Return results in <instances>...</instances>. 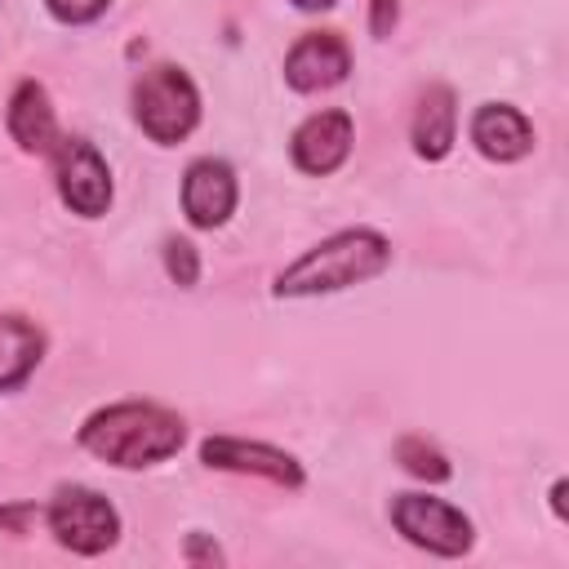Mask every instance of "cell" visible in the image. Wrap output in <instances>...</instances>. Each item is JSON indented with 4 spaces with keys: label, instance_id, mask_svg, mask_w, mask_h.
Listing matches in <instances>:
<instances>
[{
    "label": "cell",
    "instance_id": "obj_3",
    "mask_svg": "<svg viewBox=\"0 0 569 569\" xmlns=\"http://www.w3.org/2000/svg\"><path fill=\"white\" fill-rule=\"evenodd\" d=\"M129 111H133V124L156 147H178L196 133V124L204 116V102H200V84L191 80L187 67L151 62L129 84Z\"/></svg>",
    "mask_w": 569,
    "mask_h": 569
},
{
    "label": "cell",
    "instance_id": "obj_15",
    "mask_svg": "<svg viewBox=\"0 0 569 569\" xmlns=\"http://www.w3.org/2000/svg\"><path fill=\"white\" fill-rule=\"evenodd\" d=\"M391 458H396V467H400L405 476H413V480H422V485H445V480H453L449 453H445L436 440L418 436V431H405V436L391 445Z\"/></svg>",
    "mask_w": 569,
    "mask_h": 569
},
{
    "label": "cell",
    "instance_id": "obj_17",
    "mask_svg": "<svg viewBox=\"0 0 569 569\" xmlns=\"http://www.w3.org/2000/svg\"><path fill=\"white\" fill-rule=\"evenodd\" d=\"M178 556H182L187 565H204V569H222V565H227L222 542H218L213 533H204V529H187V533H182Z\"/></svg>",
    "mask_w": 569,
    "mask_h": 569
},
{
    "label": "cell",
    "instance_id": "obj_2",
    "mask_svg": "<svg viewBox=\"0 0 569 569\" xmlns=\"http://www.w3.org/2000/svg\"><path fill=\"white\" fill-rule=\"evenodd\" d=\"M391 258H396L391 236H382L378 227H342L316 240L311 249H302L289 267H280L271 280V298L280 302L329 298V293L378 280L391 267Z\"/></svg>",
    "mask_w": 569,
    "mask_h": 569
},
{
    "label": "cell",
    "instance_id": "obj_22",
    "mask_svg": "<svg viewBox=\"0 0 569 569\" xmlns=\"http://www.w3.org/2000/svg\"><path fill=\"white\" fill-rule=\"evenodd\" d=\"M293 9H302V13H329L338 0H289Z\"/></svg>",
    "mask_w": 569,
    "mask_h": 569
},
{
    "label": "cell",
    "instance_id": "obj_7",
    "mask_svg": "<svg viewBox=\"0 0 569 569\" xmlns=\"http://www.w3.org/2000/svg\"><path fill=\"white\" fill-rule=\"evenodd\" d=\"M200 462L209 471H227V476H253V480H267L276 489H302L307 485V467L298 453L271 445V440H249V436H204L196 445Z\"/></svg>",
    "mask_w": 569,
    "mask_h": 569
},
{
    "label": "cell",
    "instance_id": "obj_10",
    "mask_svg": "<svg viewBox=\"0 0 569 569\" xmlns=\"http://www.w3.org/2000/svg\"><path fill=\"white\" fill-rule=\"evenodd\" d=\"M351 76V44L342 31H302L284 53V84L293 93H329Z\"/></svg>",
    "mask_w": 569,
    "mask_h": 569
},
{
    "label": "cell",
    "instance_id": "obj_1",
    "mask_svg": "<svg viewBox=\"0 0 569 569\" xmlns=\"http://www.w3.org/2000/svg\"><path fill=\"white\" fill-rule=\"evenodd\" d=\"M76 445L116 471H147L187 445V418L156 400H111L84 413Z\"/></svg>",
    "mask_w": 569,
    "mask_h": 569
},
{
    "label": "cell",
    "instance_id": "obj_9",
    "mask_svg": "<svg viewBox=\"0 0 569 569\" xmlns=\"http://www.w3.org/2000/svg\"><path fill=\"white\" fill-rule=\"evenodd\" d=\"M356 147V120L347 107H325L311 111L293 133H289V164L307 178H329L351 160Z\"/></svg>",
    "mask_w": 569,
    "mask_h": 569
},
{
    "label": "cell",
    "instance_id": "obj_5",
    "mask_svg": "<svg viewBox=\"0 0 569 569\" xmlns=\"http://www.w3.org/2000/svg\"><path fill=\"white\" fill-rule=\"evenodd\" d=\"M387 520L409 547H418L427 556H440V560L471 556V547H476V520L462 507H453L449 498H436V493H418V489L391 493Z\"/></svg>",
    "mask_w": 569,
    "mask_h": 569
},
{
    "label": "cell",
    "instance_id": "obj_8",
    "mask_svg": "<svg viewBox=\"0 0 569 569\" xmlns=\"http://www.w3.org/2000/svg\"><path fill=\"white\" fill-rule=\"evenodd\" d=\"M178 200H182V218H187L196 231H218V227H227L231 213H236V204H240L236 164L222 160V156H196V160L182 169Z\"/></svg>",
    "mask_w": 569,
    "mask_h": 569
},
{
    "label": "cell",
    "instance_id": "obj_12",
    "mask_svg": "<svg viewBox=\"0 0 569 569\" xmlns=\"http://www.w3.org/2000/svg\"><path fill=\"white\" fill-rule=\"evenodd\" d=\"M4 129L13 138V147L22 156H49L62 138L58 129V111H53V98L44 89V80L36 76H22L4 102Z\"/></svg>",
    "mask_w": 569,
    "mask_h": 569
},
{
    "label": "cell",
    "instance_id": "obj_14",
    "mask_svg": "<svg viewBox=\"0 0 569 569\" xmlns=\"http://www.w3.org/2000/svg\"><path fill=\"white\" fill-rule=\"evenodd\" d=\"M44 351H49V333L31 316L0 311V396L22 391L31 373L44 365Z\"/></svg>",
    "mask_w": 569,
    "mask_h": 569
},
{
    "label": "cell",
    "instance_id": "obj_13",
    "mask_svg": "<svg viewBox=\"0 0 569 569\" xmlns=\"http://www.w3.org/2000/svg\"><path fill=\"white\" fill-rule=\"evenodd\" d=\"M458 142V93L453 84L445 80H431L418 102H413V116H409V147L418 160L427 164H440Z\"/></svg>",
    "mask_w": 569,
    "mask_h": 569
},
{
    "label": "cell",
    "instance_id": "obj_6",
    "mask_svg": "<svg viewBox=\"0 0 569 569\" xmlns=\"http://www.w3.org/2000/svg\"><path fill=\"white\" fill-rule=\"evenodd\" d=\"M49 164H53V191H58L67 213L93 222V218H102L111 209V196H116L111 164L89 138L62 133L58 147L49 151Z\"/></svg>",
    "mask_w": 569,
    "mask_h": 569
},
{
    "label": "cell",
    "instance_id": "obj_21",
    "mask_svg": "<svg viewBox=\"0 0 569 569\" xmlns=\"http://www.w3.org/2000/svg\"><path fill=\"white\" fill-rule=\"evenodd\" d=\"M565 493H569V480H565V476H556V480H551V493H547V502H551V516H556L560 525L569 520V511H565Z\"/></svg>",
    "mask_w": 569,
    "mask_h": 569
},
{
    "label": "cell",
    "instance_id": "obj_20",
    "mask_svg": "<svg viewBox=\"0 0 569 569\" xmlns=\"http://www.w3.org/2000/svg\"><path fill=\"white\" fill-rule=\"evenodd\" d=\"M400 27V0H369V36L391 40Z\"/></svg>",
    "mask_w": 569,
    "mask_h": 569
},
{
    "label": "cell",
    "instance_id": "obj_18",
    "mask_svg": "<svg viewBox=\"0 0 569 569\" xmlns=\"http://www.w3.org/2000/svg\"><path fill=\"white\" fill-rule=\"evenodd\" d=\"M44 9L62 27H89L111 9V0H44Z\"/></svg>",
    "mask_w": 569,
    "mask_h": 569
},
{
    "label": "cell",
    "instance_id": "obj_19",
    "mask_svg": "<svg viewBox=\"0 0 569 569\" xmlns=\"http://www.w3.org/2000/svg\"><path fill=\"white\" fill-rule=\"evenodd\" d=\"M40 520H44V507L31 502V498L0 502V533H9V538H27L31 525H40Z\"/></svg>",
    "mask_w": 569,
    "mask_h": 569
},
{
    "label": "cell",
    "instance_id": "obj_4",
    "mask_svg": "<svg viewBox=\"0 0 569 569\" xmlns=\"http://www.w3.org/2000/svg\"><path fill=\"white\" fill-rule=\"evenodd\" d=\"M44 529L71 556H107L124 533V516L107 493L71 480L58 485L53 498L44 502Z\"/></svg>",
    "mask_w": 569,
    "mask_h": 569
},
{
    "label": "cell",
    "instance_id": "obj_16",
    "mask_svg": "<svg viewBox=\"0 0 569 569\" xmlns=\"http://www.w3.org/2000/svg\"><path fill=\"white\" fill-rule=\"evenodd\" d=\"M160 267H164L169 284H178V289H196L200 284V249L187 236H164Z\"/></svg>",
    "mask_w": 569,
    "mask_h": 569
},
{
    "label": "cell",
    "instance_id": "obj_11",
    "mask_svg": "<svg viewBox=\"0 0 569 569\" xmlns=\"http://www.w3.org/2000/svg\"><path fill=\"white\" fill-rule=\"evenodd\" d=\"M467 138L471 147L489 160V164H516L533 151L538 133H533V120L516 107V102H480L467 120Z\"/></svg>",
    "mask_w": 569,
    "mask_h": 569
}]
</instances>
